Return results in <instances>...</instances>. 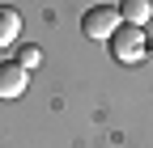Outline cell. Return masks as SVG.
Segmentation results:
<instances>
[{
	"instance_id": "5b68a950",
	"label": "cell",
	"mask_w": 153,
	"mask_h": 148,
	"mask_svg": "<svg viewBox=\"0 0 153 148\" xmlns=\"http://www.w3.org/2000/svg\"><path fill=\"white\" fill-rule=\"evenodd\" d=\"M17 34H22V17H17V9L0 4V47H9Z\"/></svg>"
},
{
	"instance_id": "277c9868",
	"label": "cell",
	"mask_w": 153,
	"mask_h": 148,
	"mask_svg": "<svg viewBox=\"0 0 153 148\" xmlns=\"http://www.w3.org/2000/svg\"><path fill=\"white\" fill-rule=\"evenodd\" d=\"M149 17H153V4H149V0H123V4H119V21L123 26H136L140 30Z\"/></svg>"
},
{
	"instance_id": "8992f818",
	"label": "cell",
	"mask_w": 153,
	"mask_h": 148,
	"mask_svg": "<svg viewBox=\"0 0 153 148\" xmlns=\"http://www.w3.org/2000/svg\"><path fill=\"white\" fill-rule=\"evenodd\" d=\"M38 59H43V51H38V47H34V42H26V47H22V51H17V64H22V68H26V72H30V68H34V64H38Z\"/></svg>"
},
{
	"instance_id": "3957f363",
	"label": "cell",
	"mask_w": 153,
	"mask_h": 148,
	"mask_svg": "<svg viewBox=\"0 0 153 148\" xmlns=\"http://www.w3.org/2000/svg\"><path fill=\"white\" fill-rule=\"evenodd\" d=\"M26 85H30V72H26L22 64H17V59L0 64V97H4V102L22 97V93H26Z\"/></svg>"
},
{
	"instance_id": "7a4b0ae2",
	"label": "cell",
	"mask_w": 153,
	"mask_h": 148,
	"mask_svg": "<svg viewBox=\"0 0 153 148\" xmlns=\"http://www.w3.org/2000/svg\"><path fill=\"white\" fill-rule=\"evenodd\" d=\"M81 30H85V38H111V34L119 30V9H111V4H94V9L85 13Z\"/></svg>"
},
{
	"instance_id": "6da1fadb",
	"label": "cell",
	"mask_w": 153,
	"mask_h": 148,
	"mask_svg": "<svg viewBox=\"0 0 153 148\" xmlns=\"http://www.w3.org/2000/svg\"><path fill=\"white\" fill-rule=\"evenodd\" d=\"M145 30H136V26H123L119 21V30H115L111 34V55H115V59H119V64H140L145 59Z\"/></svg>"
}]
</instances>
